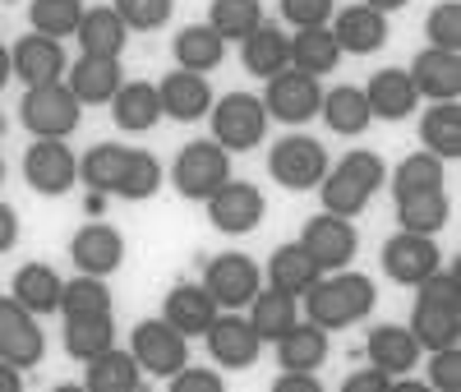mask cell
<instances>
[{
  "instance_id": "obj_1",
  "label": "cell",
  "mask_w": 461,
  "mask_h": 392,
  "mask_svg": "<svg viewBox=\"0 0 461 392\" xmlns=\"http://www.w3.org/2000/svg\"><path fill=\"white\" fill-rule=\"evenodd\" d=\"M300 300H304L310 324H319L323 333H337V328L360 324L365 314L378 305V291H374V282L365 278V272L337 268V272H328V278H319Z\"/></svg>"
},
{
  "instance_id": "obj_2",
  "label": "cell",
  "mask_w": 461,
  "mask_h": 392,
  "mask_svg": "<svg viewBox=\"0 0 461 392\" xmlns=\"http://www.w3.org/2000/svg\"><path fill=\"white\" fill-rule=\"evenodd\" d=\"M19 121H23V130L32 139H69L74 130H79V121H84V102L69 93L65 78H56V84H37L19 102Z\"/></svg>"
},
{
  "instance_id": "obj_3",
  "label": "cell",
  "mask_w": 461,
  "mask_h": 392,
  "mask_svg": "<svg viewBox=\"0 0 461 392\" xmlns=\"http://www.w3.org/2000/svg\"><path fill=\"white\" fill-rule=\"evenodd\" d=\"M171 180H176V194L189 204H208L212 194L230 180V152L217 143V139H194L185 143L176 167H171Z\"/></svg>"
},
{
  "instance_id": "obj_4",
  "label": "cell",
  "mask_w": 461,
  "mask_h": 392,
  "mask_svg": "<svg viewBox=\"0 0 461 392\" xmlns=\"http://www.w3.org/2000/svg\"><path fill=\"white\" fill-rule=\"evenodd\" d=\"M208 121H212L208 139H217L226 152H249L267 134V106L254 93H226L208 106Z\"/></svg>"
},
{
  "instance_id": "obj_5",
  "label": "cell",
  "mask_w": 461,
  "mask_h": 392,
  "mask_svg": "<svg viewBox=\"0 0 461 392\" xmlns=\"http://www.w3.org/2000/svg\"><path fill=\"white\" fill-rule=\"evenodd\" d=\"M328 167H332L328 148L310 134H286L282 143H273V152H267V171H273V180L286 185V189H319Z\"/></svg>"
},
{
  "instance_id": "obj_6",
  "label": "cell",
  "mask_w": 461,
  "mask_h": 392,
  "mask_svg": "<svg viewBox=\"0 0 461 392\" xmlns=\"http://www.w3.org/2000/svg\"><path fill=\"white\" fill-rule=\"evenodd\" d=\"M23 180L32 194H42V199H60V194L74 189L79 180V162H74V152L65 148V139H32L28 152H23Z\"/></svg>"
},
{
  "instance_id": "obj_7",
  "label": "cell",
  "mask_w": 461,
  "mask_h": 392,
  "mask_svg": "<svg viewBox=\"0 0 461 392\" xmlns=\"http://www.w3.org/2000/svg\"><path fill=\"white\" fill-rule=\"evenodd\" d=\"M130 356L139 360L143 374L171 378V374H180V369L189 365V342H185V333H176L167 319H143V324H134Z\"/></svg>"
},
{
  "instance_id": "obj_8",
  "label": "cell",
  "mask_w": 461,
  "mask_h": 392,
  "mask_svg": "<svg viewBox=\"0 0 461 392\" xmlns=\"http://www.w3.org/2000/svg\"><path fill=\"white\" fill-rule=\"evenodd\" d=\"M263 287V272L249 254L240 250H226L203 268V291L217 300V309H245Z\"/></svg>"
},
{
  "instance_id": "obj_9",
  "label": "cell",
  "mask_w": 461,
  "mask_h": 392,
  "mask_svg": "<svg viewBox=\"0 0 461 392\" xmlns=\"http://www.w3.org/2000/svg\"><path fill=\"white\" fill-rule=\"evenodd\" d=\"M319 102H323V88L314 74H300V69H282L267 78V93H263V106H267V121H282V125H304L319 115Z\"/></svg>"
},
{
  "instance_id": "obj_10",
  "label": "cell",
  "mask_w": 461,
  "mask_h": 392,
  "mask_svg": "<svg viewBox=\"0 0 461 392\" xmlns=\"http://www.w3.org/2000/svg\"><path fill=\"white\" fill-rule=\"evenodd\" d=\"M47 337L37 328V314H28L14 296H0V360H10L19 374L42 365Z\"/></svg>"
},
{
  "instance_id": "obj_11",
  "label": "cell",
  "mask_w": 461,
  "mask_h": 392,
  "mask_svg": "<svg viewBox=\"0 0 461 392\" xmlns=\"http://www.w3.org/2000/svg\"><path fill=\"white\" fill-rule=\"evenodd\" d=\"M443 268L438 241L434 235H415V231H397L388 245H383V272L397 282V287H420L425 278Z\"/></svg>"
},
{
  "instance_id": "obj_12",
  "label": "cell",
  "mask_w": 461,
  "mask_h": 392,
  "mask_svg": "<svg viewBox=\"0 0 461 392\" xmlns=\"http://www.w3.org/2000/svg\"><path fill=\"white\" fill-rule=\"evenodd\" d=\"M267 213V199H263V189L254 180H226L212 199H208V222L226 235H249L258 231Z\"/></svg>"
},
{
  "instance_id": "obj_13",
  "label": "cell",
  "mask_w": 461,
  "mask_h": 392,
  "mask_svg": "<svg viewBox=\"0 0 461 392\" xmlns=\"http://www.w3.org/2000/svg\"><path fill=\"white\" fill-rule=\"evenodd\" d=\"M300 245L310 250V259L323 268V272H337L356 259V245H360V235L351 226V217H337V213H319L304 222L300 231Z\"/></svg>"
},
{
  "instance_id": "obj_14",
  "label": "cell",
  "mask_w": 461,
  "mask_h": 392,
  "mask_svg": "<svg viewBox=\"0 0 461 392\" xmlns=\"http://www.w3.org/2000/svg\"><path fill=\"white\" fill-rule=\"evenodd\" d=\"M203 337H208V351H212V360L221 369H249L258 360V351H263V342L254 337L249 319H240L236 309H217V319L208 324Z\"/></svg>"
},
{
  "instance_id": "obj_15",
  "label": "cell",
  "mask_w": 461,
  "mask_h": 392,
  "mask_svg": "<svg viewBox=\"0 0 461 392\" xmlns=\"http://www.w3.org/2000/svg\"><path fill=\"white\" fill-rule=\"evenodd\" d=\"M69 259L79 272H93V278H111L115 268L125 263V235L106 226V222H88L74 231L69 241Z\"/></svg>"
},
{
  "instance_id": "obj_16",
  "label": "cell",
  "mask_w": 461,
  "mask_h": 392,
  "mask_svg": "<svg viewBox=\"0 0 461 392\" xmlns=\"http://www.w3.org/2000/svg\"><path fill=\"white\" fill-rule=\"evenodd\" d=\"M10 69H14V78H23L28 88L56 84V78H65V47L56 42V37L23 32L14 42V51H10Z\"/></svg>"
},
{
  "instance_id": "obj_17",
  "label": "cell",
  "mask_w": 461,
  "mask_h": 392,
  "mask_svg": "<svg viewBox=\"0 0 461 392\" xmlns=\"http://www.w3.org/2000/svg\"><path fill=\"white\" fill-rule=\"evenodd\" d=\"M365 356L374 369H383L388 378L397 374H411L420 365V356H425V346L415 342V333L406 324H378L369 337H365Z\"/></svg>"
},
{
  "instance_id": "obj_18",
  "label": "cell",
  "mask_w": 461,
  "mask_h": 392,
  "mask_svg": "<svg viewBox=\"0 0 461 392\" xmlns=\"http://www.w3.org/2000/svg\"><path fill=\"white\" fill-rule=\"evenodd\" d=\"M411 84L420 97L429 102H456L461 97V56L456 51H438V47H425L415 60H411Z\"/></svg>"
},
{
  "instance_id": "obj_19",
  "label": "cell",
  "mask_w": 461,
  "mask_h": 392,
  "mask_svg": "<svg viewBox=\"0 0 461 392\" xmlns=\"http://www.w3.org/2000/svg\"><path fill=\"white\" fill-rule=\"evenodd\" d=\"M365 102H369L374 121H393V125H397V121H406V115H415L420 93H415V84H411L406 69L388 65V69H378L369 84H365Z\"/></svg>"
},
{
  "instance_id": "obj_20",
  "label": "cell",
  "mask_w": 461,
  "mask_h": 392,
  "mask_svg": "<svg viewBox=\"0 0 461 392\" xmlns=\"http://www.w3.org/2000/svg\"><path fill=\"white\" fill-rule=\"evenodd\" d=\"M69 93L79 97L84 106H106L115 93H121V84H125V69H121V60L115 56H79L69 65Z\"/></svg>"
},
{
  "instance_id": "obj_21",
  "label": "cell",
  "mask_w": 461,
  "mask_h": 392,
  "mask_svg": "<svg viewBox=\"0 0 461 392\" xmlns=\"http://www.w3.org/2000/svg\"><path fill=\"white\" fill-rule=\"evenodd\" d=\"M158 97H162V115L189 125V121H203L208 106H212V88L208 78L194 74V69H171L162 84H158Z\"/></svg>"
},
{
  "instance_id": "obj_22",
  "label": "cell",
  "mask_w": 461,
  "mask_h": 392,
  "mask_svg": "<svg viewBox=\"0 0 461 392\" xmlns=\"http://www.w3.org/2000/svg\"><path fill=\"white\" fill-rule=\"evenodd\" d=\"M332 37L341 56H374L378 47H388V14H378L369 5H346L332 23Z\"/></svg>"
},
{
  "instance_id": "obj_23",
  "label": "cell",
  "mask_w": 461,
  "mask_h": 392,
  "mask_svg": "<svg viewBox=\"0 0 461 392\" xmlns=\"http://www.w3.org/2000/svg\"><path fill=\"white\" fill-rule=\"evenodd\" d=\"M319 115H323V125L341 139H356L374 125V115H369V102H365V88L356 84H337L332 93H323L319 102Z\"/></svg>"
},
{
  "instance_id": "obj_24",
  "label": "cell",
  "mask_w": 461,
  "mask_h": 392,
  "mask_svg": "<svg viewBox=\"0 0 461 392\" xmlns=\"http://www.w3.org/2000/svg\"><path fill=\"white\" fill-rule=\"evenodd\" d=\"M111 121L121 125L125 134H148L152 125L162 121V97H158V84H121L111 102Z\"/></svg>"
},
{
  "instance_id": "obj_25",
  "label": "cell",
  "mask_w": 461,
  "mask_h": 392,
  "mask_svg": "<svg viewBox=\"0 0 461 392\" xmlns=\"http://www.w3.org/2000/svg\"><path fill=\"white\" fill-rule=\"evenodd\" d=\"M415 342L425 351H438V346H456L461 342V305H438V300H420L415 296V309H411V324Z\"/></svg>"
},
{
  "instance_id": "obj_26",
  "label": "cell",
  "mask_w": 461,
  "mask_h": 392,
  "mask_svg": "<svg viewBox=\"0 0 461 392\" xmlns=\"http://www.w3.org/2000/svg\"><path fill=\"white\" fill-rule=\"evenodd\" d=\"M106 346H115V319L106 314H65V356L88 365L93 356H102Z\"/></svg>"
},
{
  "instance_id": "obj_27",
  "label": "cell",
  "mask_w": 461,
  "mask_h": 392,
  "mask_svg": "<svg viewBox=\"0 0 461 392\" xmlns=\"http://www.w3.org/2000/svg\"><path fill=\"white\" fill-rule=\"evenodd\" d=\"M162 319L185 337H203L217 319V300L203 287H171V296L162 300Z\"/></svg>"
},
{
  "instance_id": "obj_28",
  "label": "cell",
  "mask_w": 461,
  "mask_h": 392,
  "mask_svg": "<svg viewBox=\"0 0 461 392\" xmlns=\"http://www.w3.org/2000/svg\"><path fill=\"white\" fill-rule=\"evenodd\" d=\"M319 278H323V268L310 259V250H304L300 241L295 245H277L273 259H267V287H277V291H286L295 300L310 291Z\"/></svg>"
},
{
  "instance_id": "obj_29",
  "label": "cell",
  "mask_w": 461,
  "mask_h": 392,
  "mask_svg": "<svg viewBox=\"0 0 461 392\" xmlns=\"http://www.w3.org/2000/svg\"><path fill=\"white\" fill-rule=\"evenodd\" d=\"M74 37H79L84 56H115V60H121V51L130 42V28H125V19L115 14L111 5H97V10H84Z\"/></svg>"
},
{
  "instance_id": "obj_30",
  "label": "cell",
  "mask_w": 461,
  "mask_h": 392,
  "mask_svg": "<svg viewBox=\"0 0 461 392\" xmlns=\"http://www.w3.org/2000/svg\"><path fill=\"white\" fill-rule=\"evenodd\" d=\"M452 217V204H447V189H411V194H397V222L402 231H415V235H438Z\"/></svg>"
},
{
  "instance_id": "obj_31",
  "label": "cell",
  "mask_w": 461,
  "mask_h": 392,
  "mask_svg": "<svg viewBox=\"0 0 461 392\" xmlns=\"http://www.w3.org/2000/svg\"><path fill=\"white\" fill-rule=\"evenodd\" d=\"M84 387L88 392H139L143 387V374H139V360L121 346H106L102 356H93L84 365Z\"/></svg>"
},
{
  "instance_id": "obj_32",
  "label": "cell",
  "mask_w": 461,
  "mask_h": 392,
  "mask_svg": "<svg viewBox=\"0 0 461 392\" xmlns=\"http://www.w3.org/2000/svg\"><path fill=\"white\" fill-rule=\"evenodd\" d=\"M337 65H341V47H337V37H332L328 23H319V28H295V37H291V69L323 78V74H332Z\"/></svg>"
},
{
  "instance_id": "obj_33",
  "label": "cell",
  "mask_w": 461,
  "mask_h": 392,
  "mask_svg": "<svg viewBox=\"0 0 461 392\" xmlns=\"http://www.w3.org/2000/svg\"><path fill=\"white\" fill-rule=\"evenodd\" d=\"M277 360L282 369H304V374H314L323 360H328V333L310 319H295L282 337H277Z\"/></svg>"
},
{
  "instance_id": "obj_34",
  "label": "cell",
  "mask_w": 461,
  "mask_h": 392,
  "mask_svg": "<svg viewBox=\"0 0 461 392\" xmlns=\"http://www.w3.org/2000/svg\"><path fill=\"white\" fill-rule=\"evenodd\" d=\"M240 56H245V69L254 78H273L291 65V37L273 23H258L245 42H240Z\"/></svg>"
},
{
  "instance_id": "obj_35",
  "label": "cell",
  "mask_w": 461,
  "mask_h": 392,
  "mask_svg": "<svg viewBox=\"0 0 461 392\" xmlns=\"http://www.w3.org/2000/svg\"><path fill=\"white\" fill-rule=\"evenodd\" d=\"M60 291H65V282H60V272L51 263H23L14 272V291L10 296L28 314H56L60 309Z\"/></svg>"
},
{
  "instance_id": "obj_36",
  "label": "cell",
  "mask_w": 461,
  "mask_h": 392,
  "mask_svg": "<svg viewBox=\"0 0 461 392\" xmlns=\"http://www.w3.org/2000/svg\"><path fill=\"white\" fill-rule=\"evenodd\" d=\"M420 143L425 152L456 162L461 157V106L456 102H429V111L420 115Z\"/></svg>"
},
{
  "instance_id": "obj_37",
  "label": "cell",
  "mask_w": 461,
  "mask_h": 392,
  "mask_svg": "<svg viewBox=\"0 0 461 392\" xmlns=\"http://www.w3.org/2000/svg\"><path fill=\"white\" fill-rule=\"evenodd\" d=\"M295 319H300V300L277 291V287H267V291L258 287V296L249 300V328L258 342H277Z\"/></svg>"
},
{
  "instance_id": "obj_38",
  "label": "cell",
  "mask_w": 461,
  "mask_h": 392,
  "mask_svg": "<svg viewBox=\"0 0 461 392\" xmlns=\"http://www.w3.org/2000/svg\"><path fill=\"white\" fill-rule=\"evenodd\" d=\"M171 51H176V69H194V74H208V69H217V65L226 60V42H221L208 23L180 28L176 42H171Z\"/></svg>"
},
{
  "instance_id": "obj_39",
  "label": "cell",
  "mask_w": 461,
  "mask_h": 392,
  "mask_svg": "<svg viewBox=\"0 0 461 392\" xmlns=\"http://www.w3.org/2000/svg\"><path fill=\"white\" fill-rule=\"evenodd\" d=\"M130 152L125 143H97L84 152V162H79V180L97 194H115V185H121L125 167H130Z\"/></svg>"
},
{
  "instance_id": "obj_40",
  "label": "cell",
  "mask_w": 461,
  "mask_h": 392,
  "mask_svg": "<svg viewBox=\"0 0 461 392\" xmlns=\"http://www.w3.org/2000/svg\"><path fill=\"white\" fill-rule=\"evenodd\" d=\"M258 23H263L258 0H212L208 5V28L221 37V42H245Z\"/></svg>"
},
{
  "instance_id": "obj_41",
  "label": "cell",
  "mask_w": 461,
  "mask_h": 392,
  "mask_svg": "<svg viewBox=\"0 0 461 392\" xmlns=\"http://www.w3.org/2000/svg\"><path fill=\"white\" fill-rule=\"evenodd\" d=\"M319 199H323V213H337V217H360L369 208L374 194L365 185H356L341 167H328V176L319 180Z\"/></svg>"
},
{
  "instance_id": "obj_42",
  "label": "cell",
  "mask_w": 461,
  "mask_h": 392,
  "mask_svg": "<svg viewBox=\"0 0 461 392\" xmlns=\"http://www.w3.org/2000/svg\"><path fill=\"white\" fill-rule=\"evenodd\" d=\"M84 19V5L79 0H28V23L32 32H42V37H74V28H79Z\"/></svg>"
},
{
  "instance_id": "obj_43",
  "label": "cell",
  "mask_w": 461,
  "mask_h": 392,
  "mask_svg": "<svg viewBox=\"0 0 461 392\" xmlns=\"http://www.w3.org/2000/svg\"><path fill=\"white\" fill-rule=\"evenodd\" d=\"M443 157L434 152H411L393 171V194H411V189H443Z\"/></svg>"
},
{
  "instance_id": "obj_44",
  "label": "cell",
  "mask_w": 461,
  "mask_h": 392,
  "mask_svg": "<svg viewBox=\"0 0 461 392\" xmlns=\"http://www.w3.org/2000/svg\"><path fill=\"white\" fill-rule=\"evenodd\" d=\"M111 309V287L106 278H93V272H79L69 278L60 291V314H106Z\"/></svg>"
},
{
  "instance_id": "obj_45",
  "label": "cell",
  "mask_w": 461,
  "mask_h": 392,
  "mask_svg": "<svg viewBox=\"0 0 461 392\" xmlns=\"http://www.w3.org/2000/svg\"><path fill=\"white\" fill-rule=\"evenodd\" d=\"M158 189H162V162H158L152 152H130V167H125L121 185H115V194H121V199H130V204H143V199H152Z\"/></svg>"
},
{
  "instance_id": "obj_46",
  "label": "cell",
  "mask_w": 461,
  "mask_h": 392,
  "mask_svg": "<svg viewBox=\"0 0 461 392\" xmlns=\"http://www.w3.org/2000/svg\"><path fill=\"white\" fill-rule=\"evenodd\" d=\"M111 10L125 19L130 32H158V28H167L176 0H111Z\"/></svg>"
},
{
  "instance_id": "obj_47",
  "label": "cell",
  "mask_w": 461,
  "mask_h": 392,
  "mask_svg": "<svg viewBox=\"0 0 461 392\" xmlns=\"http://www.w3.org/2000/svg\"><path fill=\"white\" fill-rule=\"evenodd\" d=\"M425 32H429V47L456 51L461 47V0H443V5H434L429 19H425Z\"/></svg>"
},
{
  "instance_id": "obj_48",
  "label": "cell",
  "mask_w": 461,
  "mask_h": 392,
  "mask_svg": "<svg viewBox=\"0 0 461 392\" xmlns=\"http://www.w3.org/2000/svg\"><path fill=\"white\" fill-rule=\"evenodd\" d=\"M429 387H438V392H456L461 387V346L429 351Z\"/></svg>"
},
{
  "instance_id": "obj_49",
  "label": "cell",
  "mask_w": 461,
  "mask_h": 392,
  "mask_svg": "<svg viewBox=\"0 0 461 392\" xmlns=\"http://www.w3.org/2000/svg\"><path fill=\"white\" fill-rule=\"evenodd\" d=\"M337 10V0H282V19L291 28H319Z\"/></svg>"
},
{
  "instance_id": "obj_50",
  "label": "cell",
  "mask_w": 461,
  "mask_h": 392,
  "mask_svg": "<svg viewBox=\"0 0 461 392\" xmlns=\"http://www.w3.org/2000/svg\"><path fill=\"white\" fill-rule=\"evenodd\" d=\"M226 387V378L221 374H212V369H180V374H171V392H221Z\"/></svg>"
},
{
  "instance_id": "obj_51",
  "label": "cell",
  "mask_w": 461,
  "mask_h": 392,
  "mask_svg": "<svg viewBox=\"0 0 461 392\" xmlns=\"http://www.w3.org/2000/svg\"><path fill=\"white\" fill-rule=\"evenodd\" d=\"M393 387V378L383 374V369H360V374H346V383H341V392H388Z\"/></svg>"
},
{
  "instance_id": "obj_52",
  "label": "cell",
  "mask_w": 461,
  "mask_h": 392,
  "mask_svg": "<svg viewBox=\"0 0 461 392\" xmlns=\"http://www.w3.org/2000/svg\"><path fill=\"white\" fill-rule=\"evenodd\" d=\"M273 392H319V378L304 369H282V378L273 383Z\"/></svg>"
},
{
  "instance_id": "obj_53",
  "label": "cell",
  "mask_w": 461,
  "mask_h": 392,
  "mask_svg": "<svg viewBox=\"0 0 461 392\" xmlns=\"http://www.w3.org/2000/svg\"><path fill=\"white\" fill-rule=\"evenodd\" d=\"M19 245V213L10 204H0V254H10Z\"/></svg>"
},
{
  "instance_id": "obj_54",
  "label": "cell",
  "mask_w": 461,
  "mask_h": 392,
  "mask_svg": "<svg viewBox=\"0 0 461 392\" xmlns=\"http://www.w3.org/2000/svg\"><path fill=\"white\" fill-rule=\"evenodd\" d=\"M19 387H23L19 369H14L10 360H0V392H19Z\"/></svg>"
},
{
  "instance_id": "obj_55",
  "label": "cell",
  "mask_w": 461,
  "mask_h": 392,
  "mask_svg": "<svg viewBox=\"0 0 461 392\" xmlns=\"http://www.w3.org/2000/svg\"><path fill=\"white\" fill-rule=\"evenodd\" d=\"M369 10H378V14H397V10H406L411 0H365Z\"/></svg>"
},
{
  "instance_id": "obj_56",
  "label": "cell",
  "mask_w": 461,
  "mask_h": 392,
  "mask_svg": "<svg viewBox=\"0 0 461 392\" xmlns=\"http://www.w3.org/2000/svg\"><path fill=\"white\" fill-rule=\"evenodd\" d=\"M10 78H14V69H10V51L0 47V93H5V84H10Z\"/></svg>"
},
{
  "instance_id": "obj_57",
  "label": "cell",
  "mask_w": 461,
  "mask_h": 392,
  "mask_svg": "<svg viewBox=\"0 0 461 392\" xmlns=\"http://www.w3.org/2000/svg\"><path fill=\"white\" fill-rule=\"evenodd\" d=\"M0 139H5V111H0Z\"/></svg>"
},
{
  "instance_id": "obj_58",
  "label": "cell",
  "mask_w": 461,
  "mask_h": 392,
  "mask_svg": "<svg viewBox=\"0 0 461 392\" xmlns=\"http://www.w3.org/2000/svg\"><path fill=\"white\" fill-rule=\"evenodd\" d=\"M0 185H5V162H0Z\"/></svg>"
}]
</instances>
